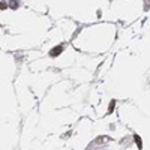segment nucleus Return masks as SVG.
<instances>
[{"mask_svg":"<svg viewBox=\"0 0 150 150\" xmlns=\"http://www.w3.org/2000/svg\"><path fill=\"white\" fill-rule=\"evenodd\" d=\"M62 50H63V47H56V48L51 50V53H50V54H51V56H59L62 53Z\"/></svg>","mask_w":150,"mask_h":150,"instance_id":"nucleus-1","label":"nucleus"},{"mask_svg":"<svg viewBox=\"0 0 150 150\" xmlns=\"http://www.w3.org/2000/svg\"><path fill=\"white\" fill-rule=\"evenodd\" d=\"M135 141H137V144H138V147L141 149V140H140V137H138V135H135Z\"/></svg>","mask_w":150,"mask_h":150,"instance_id":"nucleus-2","label":"nucleus"},{"mask_svg":"<svg viewBox=\"0 0 150 150\" xmlns=\"http://www.w3.org/2000/svg\"><path fill=\"white\" fill-rule=\"evenodd\" d=\"M114 110V101H111V104H110V111H112Z\"/></svg>","mask_w":150,"mask_h":150,"instance_id":"nucleus-3","label":"nucleus"}]
</instances>
